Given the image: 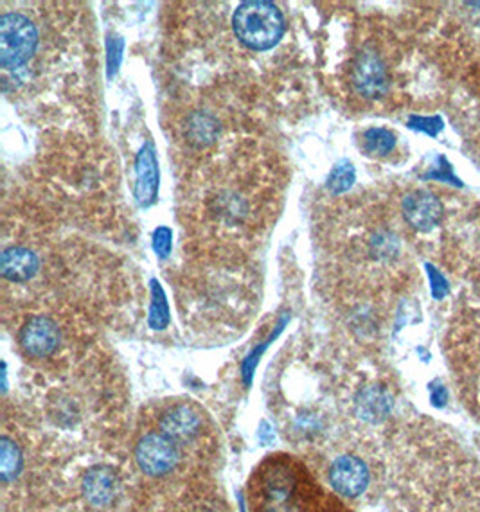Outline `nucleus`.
Masks as SVG:
<instances>
[{"instance_id":"1","label":"nucleus","mask_w":480,"mask_h":512,"mask_svg":"<svg viewBox=\"0 0 480 512\" xmlns=\"http://www.w3.org/2000/svg\"><path fill=\"white\" fill-rule=\"evenodd\" d=\"M250 512H349L303 462L274 453L259 462L247 482Z\"/></svg>"},{"instance_id":"2","label":"nucleus","mask_w":480,"mask_h":512,"mask_svg":"<svg viewBox=\"0 0 480 512\" xmlns=\"http://www.w3.org/2000/svg\"><path fill=\"white\" fill-rule=\"evenodd\" d=\"M232 27L245 47L252 51H268L281 42L286 22L276 4L267 0H249L236 9Z\"/></svg>"},{"instance_id":"3","label":"nucleus","mask_w":480,"mask_h":512,"mask_svg":"<svg viewBox=\"0 0 480 512\" xmlns=\"http://www.w3.org/2000/svg\"><path fill=\"white\" fill-rule=\"evenodd\" d=\"M38 47V31L29 18L20 13H6L0 18V63L15 71L29 62Z\"/></svg>"},{"instance_id":"4","label":"nucleus","mask_w":480,"mask_h":512,"mask_svg":"<svg viewBox=\"0 0 480 512\" xmlns=\"http://www.w3.org/2000/svg\"><path fill=\"white\" fill-rule=\"evenodd\" d=\"M180 453L177 442L171 441L164 433H146L137 441L135 460L144 475L164 477L177 468Z\"/></svg>"},{"instance_id":"5","label":"nucleus","mask_w":480,"mask_h":512,"mask_svg":"<svg viewBox=\"0 0 480 512\" xmlns=\"http://www.w3.org/2000/svg\"><path fill=\"white\" fill-rule=\"evenodd\" d=\"M159 160L153 142H146L135 159L134 195L141 207H152L159 198Z\"/></svg>"},{"instance_id":"6","label":"nucleus","mask_w":480,"mask_h":512,"mask_svg":"<svg viewBox=\"0 0 480 512\" xmlns=\"http://www.w3.org/2000/svg\"><path fill=\"white\" fill-rule=\"evenodd\" d=\"M353 85L356 92L367 99L382 98L389 89L385 63L374 51L358 54L353 67Z\"/></svg>"},{"instance_id":"7","label":"nucleus","mask_w":480,"mask_h":512,"mask_svg":"<svg viewBox=\"0 0 480 512\" xmlns=\"http://www.w3.org/2000/svg\"><path fill=\"white\" fill-rule=\"evenodd\" d=\"M329 482L338 495L356 498L369 486V469L358 457L342 455L331 464Z\"/></svg>"},{"instance_id":"8","label":"nucleus","mask_w":480,"mask_h":512,"mask_svg":"<svg viewBox=\"0 0 480 512\" xmlns=\"http://www.w3.org/2000/svg\"><path fill=\"white\" fill-rule=\"evenodd\" d=\"M18 338H20V345H22L24 353L33 358H45L58 349L60 331L53 320L35 317L22 327Z\"/></svg>"},{"instance_id":"9","label":"nucleus","mask_w":480,"mask_h":512,"mask_svg":"<svg viewBox=\"0 0 480 512\" xmlns=\"http://www.w3.org/2000/svg\"><path fill=\"white\" fill-rule=\"evenodd\" d=\"M202 430V415L191 405H175L160 415L159 432L171 441L186 442L195 439Z\"/></svg>"},{"instance_id":"10","label":"nucleus","mask_w":480,"mask_h":512,"mask_svg":"<svg viewBox=\"0 0 480 512\" xmlns=\"http://www.w3.org/2000/svg\"><path fill=\"white\" fill-rule=\"evenodd\" d=\"M403 216L410 227L428 232L443 218V205L432 193L416 191L403 200Z\"/></svg>"},{"instance_id":"11","label":"nucleus","mask_w":480,"mask_h":512,"mask_svg":"<svg viewBox=\"0 0 480 512\" xmlns=\"http://www.w3.org/2000/svg\"><path fill=\"white\" fill-rule=\"evenodd\" d=\"M119 491L116 473L110 468H92L83 478V496L94 507H107L116 500Z\"/></svg>"},{"instance_id":"12","label":"nucleus","mask_w":480,"mask_h":512,"mask_svg":"<svg viewBox=\"0 0 480 512\" xmlns=\"http://www.w3.org/2000/svg\"><path fill=\"white\" fill-rule=\"evenodd\" d=\"M0 272L13 283H26L38 272V257L33 250L11 247L0 257Z\"/></svg>"},{"instance_id":"13","label":"nucleus","mask_w":480,"mask_h":512,"mask_svg":"<svg viewBox=\"0 0 480 512\" xmlns=\"http://www.w3.org/2000/svg\"><path fill=\"white\" fill-rule=\"evenodd\" d=\"M391 396L380 387H367L356 399L358 415L365 421H382L391 412Z\"/></svg>"},{"instance_id":"14","label":"nucleus","mask_w":480,"mask_h":512,"mask_svg":"<svg viewBox=\"0 0 480 512\" xmlns=\"http://www.w3.org/2000/svg\"><path fill=\"white\" fill-rule=\"evenodd\" d=\"M362 146H364L367 155L373 157H385L389 155L394 146H396V135L385 130V128H371L364 133L362 137Z\"/></svg>"},{"instance_id":"15","label":"nucleus","mask_w":480,"mask_h":512,"mask_svg":"<svg viewBox=\"0 0 480 512\" xmlns=\"http://www.w3.org/2000/svg\"><path fill=\"white\" fill-rule=\"evenodd\" d=\"M148 322L155 331L166 329L169 324L168 299H166L164 290L157 279H152V306H150Z\"/></svg>"},{"instance_id":"16","label":"nucleus","mask_w":480,"mask_h":512,"mask_svg":"<svg viewBox=\"0 0 480 512\" xmlns=\"http://www.w3.org/2000/svg\"><path fill=\"white\" fill-rule=\"evenodd\" d=\"M216 121L211 115L196 114L191 117L189 121V137L191 142H196L198 146H205L211 144L216 139Z\"/></svg>"},{"instance_id":"17","label":"nucleus","mask_w":480,"mask_h":512,"mask_svg":"<svg viewBox=\"0 0 480 512\" xmlns=\"http://www.w3.org/2000/svg\"><path fill=\"white\" fill-rule=\"evenodd\" d=\"M20 466H22V455H20L17 444L8 437H4L0 444V471H2L4 482L17 477Z\"/></svg>"},{"instance_id":"18","label":"nucleus","mask_w":480,"mask_h":512,"mask_svg":"<svg viewBox=\"0 0 480 512\" xmlns=\"http://www.w3.org/2000/svg\"><path fill=\"white\" fill-rule=\"evenodd\" d=\"M355 168L351 162L342 160L335 164V168L331 169L328 177V189L333 195H342L349 191L355 184Z\"/></svg>"},{"instance_id":"19","label":"nucleus","mask_w":480,"mask_h":512,"mask_svg":"<svg viewBox=\"0 0 480 512\" xmlns=\"http://www.w3.org/2000/svg\"><path fill=\"white\" fill-rule=\"evenodd\" d=\"M123 51H125V40L123 38H108L107 40V65L108 78H114L121 62H123Z\"/></svg>"},{"instance_id":"20","label":"nucleus","mask_w":480,"mask_h":512,"mask_svg":"<svg viewBox=\"0 0 480 512\" xmlns=\"http://www.w3.org/2000/svg\"><path fill=\"white\" fill-rule=\"evenodd\" d=\"M153 250L159 259H168L171 254V248H173V230L169 227H159L153 232L152 239Z\"/></svg>"},{"instance_id":"21","label":"nucleus","mask_w":480,"mask_h":512,"mask_svg":"<svg viewBox=\"0 0 480 512\" xmlns=\"http://www.w3.org/2000/svg\"><path fill=\"white\" fill-rule=\"evenodd\" d=\"M409 126L412 130L428 133V135L434 137V135L443 130V121L439 117H418V115H412L409 119Z\"/></svg>"},{"instance_id":"22","label":"nucleus","mask_w":480,"mask_h":512,"mask_svg":"<svg viewBox=\"0 0 480 512\" xmlns=\"http://www.w3.org/2000/svg\"><path fill=\"white\" fill-rule=\"evenodd\" d=\"M428 274H430V279H432V293H434V297L436 299H443L446 293H448V284L443 279V275L434 270L432 266H428Z\"/></svg>"},{"instance_id":"23","label":"nucleus","mask_w":480,"mask_h":512,"mask_svg":"<svg viewBox=\"0 0 480 512\" xmlns=\"http://www.w3.org/2000/svg\"><path fill=\"white\" fill-rule=\"evenodd\" d=\"M432 403L436 405V407H443L446 403V390L443 387H439L437 385L436 392H434V398H432Z\"/></svg>"}]
</instances>
